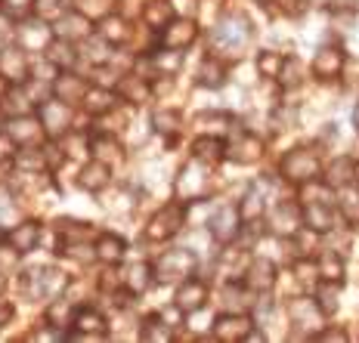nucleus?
<instances>
[{
	"label": "nucleus",
	"mask_w": 359,
	"mask_h": 343,
	"mask_svg": "<svg viewBox=\"0 0 359 343\" xmlns=\"http://www.w3.org/2000/svg\"><path fill=\"white\" fill-rule=\"evenodd\" d=\"M285 170L294 180H306V176H313L319 170V164L313 158H301V155H291V158L285 161Z\"/></svg>",
	"instance_id": "1"
},
{
	"label": "nucleus",
	"mask_w": 359,
	"mask_h": 343,
	"mask_svg": "<svg viewBox=\"0 0 359 343\" xmlns=\"http://www.w3.org/2000/svg\"><path fill=\"white\" fill-rule=\"evenodd\" d=\"M344 65V56L338 53V50H323L316 59V74H323V78H328V74H338Z\"/></svg>",
	"instance_id": "2"
},
{
	"label": "nucleus",
	"mask_w": 359,
	"mask_h": 343,
	"mask_svg": "<svg viewBox=\"0 0 359 343\" xmlns=\"http://www.w3.org/2000/svg\"><path fill=\"white\" fill-rule=\"evenodd\" d=\"M201 300H205V288L196 285V281L180 290V307H183V309H198Z\"/></svg>",
	"instance_id": "3"
},
{
	"label": "nucleus",
	"mask_w": 359,
	"mask_h": 343,
	"mask_svg": "<svg viewBox=\"0 0 359 343\" xmlns=\"http://www.w3.org/2000/svg\"><path fill=\"white\" fill-rule=\"evenodd\" d=\"M306 220H310V226L319 229V232L332 226V214H328L323 204H310V207H306Z\"/></svg>",
	"instance_id": "4"
},
{
	"label": "nucleus",
	"mask_w": 359,
	"mask_h": 343,
	"mask_svg": "<svg viewBox=\"0 0 359 343\" xmlns=\"http://www.w3.org/2000/svg\"><path fill=\"white\" fill-rule=\"evenodd\" d=\"M229 223H236V214H233V211H220V214H217V217H214V235H217V238L233 235L236 226H229Z\"/></svg>",
	"instance_id": "5"
},
{
	"label": "nucleus",
	"mask_w": 359,
	"mask_h": 343,
	"mask_svg": "<svg viewBox=\"0 0 359 343\" xmlns=\"http://www.w3.org/2000/svg\"><path fill=\"white\" fill-rule=\"evenodd\" d=\"M260 69H264L266 74H273L276 69H279V59H273V56H264V59H260Z\"/></svg>",
	"instance_id": "6"
},
{
	"label": "nucleus",
	"mask_w": 359,
	"mask_h": 343,
	"mask_svg": "<svg viewBox=\"0 0 359 343\" xmlns=\"http://www.w3.org/2000/svg\"><path fill=\"white\" fill-rule=\"evenodd\" d=\"M356 127H359V108H356Z\"/></svg>",
	"instance_id": "7"
},
{
	"label": "nucleus",
	"mask_w": 359,
	"mask_h": 343,
	"mask_svg": "<svg viewBox=\"0 0 359 343\" xmlns=\"http://www.w3.org/2000/svg\"><path fill=\"white\" fill-rule=\"evenodd\" d=\"M356 174H359V167H356Z\"/></svg>",
	"instance_id": "8"
}]
</instances>
